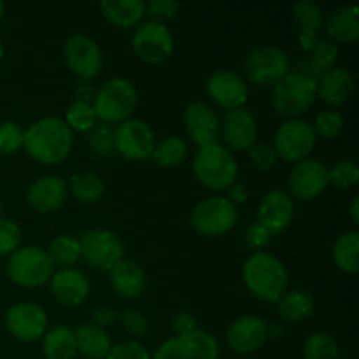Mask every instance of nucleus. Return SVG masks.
I'll use <instances>...</instances> for the list:
<instances>
[{
	"instance_id": "423d86ee",
	"label": "nucleus",
	"mask_w": 359,
	"mask_h": 359,
	"mask_svg": "<svg viewBox=\"0 0 359 359\" xmlns=\"http://www.w3.org/2000/svg\"><path fill=\"white\" fill-rule=\"evenodd\" d=\"M53 263L48 252L35 245L18 248L7 262V276L16 286L39 287L53 276Z\"/></svg>"
},
{
	"instance_id": "4be33fe9",
	"label": "nucleus",
	"mask_w": 359,
	"mask_h": 359,
	"mask_svg": "<svg viewBox=\"0 0 359 359\" xmlns=\"http://www.w3.org/2000/svg\"><path fill=\"white\" fill-rule=\"evenodd\" d=\"M49 290L55 300L65 307H77L84 304L90 294V280L81 270L62 269L60 272L53 273Z\"/></svg>"
},
{
	"instance_id": "c9c22d12",
	"label": "nucleus",
	"mask_w": 359,
	"mask_h": 359,
	"mask_svg": "<svg viewBox=\"0 0 359 359\" xmlns=\"http://www.w3.org/2000/svg\"><path fill=\"white\" fill-rule=\"evenodd\" d=\"M48 256L53 265L60 266H72L79 262L81 258V245L79 241L72 235H60L53 238L48 248Z\"/></svg>"
},
{
	"instance_id": "79ce46f5",
	"label": "nucleus",
	"mask_w": 359,
	"mask_h": 359,
	"mask_svg": "<svg viewBox=\"0 0 359 359\" xmlns=\"http://www.w3.org/2000/svg\"><path fill=\"white\" fill-rule=\"evenodd\" d=\"M23 147V130L13 121L0 123V154H14Z\"/></svg>"
},
{
	"instance_id": "4d7b16f0",
	"label": "nucleus",
	"mask_w": 359,
	"mask_h": 359,
	"mask_svg": "<svg viewBox=\"0 0 359 359\" xmlns=\"http://www.w3.org/2000/svg\"><path fill=\"white\" fill-rule=\"evenodd\" d=\"M4 56V49H2V42H0V60H2Z\"/></svg>"
},
{
	"instance_id": "864d4df0",
	"label": "nucleus",
	"mask_w": 359,
	"mask_h": 359,
	"mask_svg": "<svg viewBox=\"0 0 359 359\" xmlns=\"http://www.w3.org/2000/svg\"><path fill=\"white\" fill-rule=\"evenodd\" d=\"M248 196H249V193H248V189H245V186H242V184H233L230 188V202L233 203V205H237V203H244L245 200H248Z\"/></svg>"
},
{
	"instance_id": "a878e982",
	"label": "nucleus",
	"mask_w": 359,
	"mask_h": 359,
	"mask_svg": "<svg viewBox=\"0 0 359 359\" xmlns=\"http://www.w3.org/2000/svg\"><path fill=\"white\" fill-rule=\"evenodd\" d=\"M294 25L298 27V41L304 51L311 53L318 44V32L323 27V11L312 0H300L291 9Z\"/></svg>"
},
{
	"instance_id": "8fccbe9b",
	"label": "nucleus",
	"mask_w": 359,
	"mask_h": 359,
	"mask_svg": "<svg viewBox=\"0 0 359 359\" xmlns=\"http://www.w3.org/2000/svg\"><path fill=\"white\" fill-rule=\"evenodd\" d=\"M91 318H93V323L91 325L98 326V328H109V326H112L116 323V319H118V314H116V311L112 307H105V305H100V307H97L93 311V314H91Z\"/></svg>"
},
{
	"instance_id": "de8ad7c7",
	"label": "nucleus",
	"mask_w": 359,
	"mask_h": 359,
	"mask_svg": "<svg viewBox=\"0 0 359 359\" xmlns=\"http://www.w3.org/2000/svg\"><path fill=\"white\" fill-rule=\"evenodd\" d=\"M272 242V235L255 221V223L249 224V228L244 233V244L248 245L251 251L255 252H263V249Z\"/></svg>"
},
{
	"instance_id": "1a4fd4ad",
	"label": "nucleus",
	"mask_w": 359,
	"mask_h": 359,
	"mask_svg": "<svg viewBox=\"0 0 359 359\" xmlns=\"http://www.w3.org/2000/svg\"><path fill=\"white\" fill-rule=\"evenodd\" d=\"M316 142H318V137L311 123L305 119H287L276 132L273 149H276L277 158L298 163V161L307 160L309 154L314 151Z\"/></svg>"
},
{
	"instance_id": "aec40b11",
	"label": "nucleus",
	"mask_w": 359,
	"mask_h": 359,
	"mask_svg": "<svg viewBox=\"0 0 359 359\" xmlns=\"http://www.w3.org/2000/svg\"><path fill=\"white\" fill-rule=\"evenodd\" d=\"M184 126L196 146H210L219 135V116L205 102H193L184 111Z\"/></svg>"
},
{
	"instance_id": "a18cd8bd",
	"label": "nucleus",
	"mask_w": 359,
	"mask_h": 359,
	"mask_svg": "<svg viewBox=\"0 0 359 359\" xmlns=\"http://www.w3.org/2000/svg\"><path fill=\"white\" fill-rule=\"evenodd\" d=\"M105 359H151V356L146 351V347L140 346L135 340H128V342L112 346L111 353L107 354Z\"/></svg>"
},
{
	"instance_id": "7ed1b4c3",
	"label": "nucleus",
	"mask_w": 359,
	"mask_h": 359,
	"mask_svg": "<svg viewBox=\"0 0 359 359\" xmlns=\"http://www.w3.org/2000/svg\"><path fill=\"white\" fill-rule=\"evenodd\" d=\"M193 172L202 186L212 191H224L237 182L238 163L226 147L216 142L200 147L193 161Z\"/></svg>"
},
{
	"instance_id": "a19ab883",
	"label": "nucleus",
	"mask_w": 359,
	"mask_h": 359,
	"mask_svg": "<svg viewBox=\"0 0 359 359\" xmlns=\"http://www.w3.org/2000/svg\"><path fill=\"white\" fill-rule=\"evenodd\" d=\"M328 174L330 182L340 189H351L359 182V168L351 160L337 161L332 168H328Z\"/></svg>"
},
{
	"instance_id": "09e8293b",
	"label": "nucleus",
	"mask_w": 359,
	"mask_h": 359,
	"mask_svg": "<svg viewBox=\"0 0 359 359\" xmlns=\"http://www.w3.org/2000/svg\"><path fill=\"white\" fill-rule=\"evenodd\" d=\"M123 326H125L126 332L133 337H140L144 333H147L149 330V321H147L146 316L139 311H126L121 316Z\"/></svg>"
},
{
	"instance_id": "473e14b6",
	"label": "nucleus",
	"mask_w": 359,
	"mask_h": 359,
	"mask_svg": "<svg viewBox=\"0 0 359 359\" xmlns=\"http://www.w3.org/2000/svg\"><path fill=\"white\" fill-rule=\"evenodd\" d=\"M70 195L81 203H97L100 202L102 196L105 193V186L102 179L95 174H88V172H81V174H74L67 182Z\"/></svg>"
},
{
	"instance_id": "0eeeda50",
	"label": "nucleus",
	"mask_w": 359,
	"mask_h": 359,
	"mask_svg": "<svg viewBox=\"0 0 359 359\" xmlns=\"http://www.w3.org/2000/svg\"><path fill=\"white\" fill-rule=\"evenodd\" d=\"M81 245V258L95 270L109 272L118 262L125 259V244L111 230L93 228L77 238Z\"/></svg>"
},
{
	"instance_id": "6ab92c4d",
	"label": "nucleus",
	"mask_w": 359,
	"mask_h": 359,
	"mask_svg": "<svg viewBox=\"0 0 359 359\" xmlns=\"http://www.w3.org/2000/svg\"><path fill=\"white\" fill-rule=\"evenodd\" d=\"M269 339V323L258 316H242L235 319L226 333V344L233 353L251 354Z\"/></svg>"
},
{
	"instance_id": "dca6fc26",
	"label": "nucleus",
	"mask_w": 359,
	"mask_h": 359,
	"mask_svg": "<svg viewBox=\"0 0 359 359\" xmlns=\"http://www.w3.org/2000/svg\"><path fill=\"white\" fill-rule=\"evenodd\" d=\"M6 326L14 339L21 342H35L48 332V316L39 305L21 302L7 311Z\"/></svg>"
},
{
	"instance_id": "393cba45",
	"label": "nucleus",
	"mask_w": 359,
	"mask_h": 359,
	"mask_svg": "<svg viewBox=\"0 0 359 359\" xmlns=\"http://www.w3.org/2000/svg\"><path fill=\"white\" fill-rule=\"evenodd\" d=\"M109 280L116 293L121 298L132 300L146 290V272L139 263L132 259H121L109 270Z\"/></svg>"
},
{
	"instance_id": "37998d69",
	"label": "nucleus",
	"mask_w": 359,
	"mask_h": 359,
	"mask_svg": "<svg viewBox=\"0 0 359 359\" xmlns=\"http://www.w3.org/2000/svg\"><path fill=\"white\" fill-rule=\"evenodd\" d=\"M21 242V230L16 221L0 217V256H11Z\"/></svg>"
},
{
	"instance_id": "b1692460",
	"label": "nucleus",
	"mask_w": 359,
	"mask_h": 359,
	"mask_svg": "<svg viewBox=\"0 0 359 359\" xmlns=\"http://www.w3.org/2000/svg\"><path fill=\"white\" fill-rule=\"evenodd\" d=\"M354 88H356V79L353 74L342 67H333L321 74L316 83V93L325 104L332 105V107H340L349 102L354 93Z\"/></svg>"
},
{
	"instance_id": "5fc2aeb1",
	"label": "nucleus",
	"mask_w": 359,
	"mask_h": 359,
	"mask_svg": "<svg viewBox=\"0 0 359 359\" xmlns=\"http://www.w3.org/2000/svg\"><path fill=\"white\" fill-rule=\"evenodd\" d=\"M351 217H353L354 223H359V196L356 195L351 202Z\"/></svg>"
},
{
	"instance_id": "9b49d317",
	"label": "nucleus",
	"mask_w": 359,
	"mask_h": 359,
	"mask_svg": "<svg viewBox=\"0 0 359 359\" xmlns=\"http://www.w3.org/2000/svg\"><path fill=\"white\" fill-rule=\"evenodd\" d=\"M245 74L258 86H276L290 74V56L276 46L256 48L245 60Z\"/></svg>"
},
{
	"instance_id": "c85d7f7f",
	"label": "nucleus",
	"mask_w": 359,
	"mask_h": 359,
	"mask_svg": "<svg viewBox=\"0 0 359 359\" xmlns=\"http://www.w3.org/2000/svg\"><path fill=\"white\" fill-rule=\"evenodd\" d=\"M332 42H354L359 37V11L356 6H346L330 14L325 23Z\"/></svg>"
},
{
	"instance_id": "20e7f679",
	"label": "nucleus",
	"mask_w": 359,
	"mask_h": 359,
	"mask_svg": "<svg viewBox=\"0 0 359 359\" xmlns=\"http://www.w3.org/2000/svg\"><path fill=\"white\" fill-rule=\"evenodd\" d=\"M93 109L97 119H102L105 125L123 123L132 118L139 105V93L130 81L123 77H114L102 84L93 100Z\"/></svg>"
},
{
	"instance_id": "f704fd0d",
	"label": "nucleus",
	"mask_w": 359,
	"mask_h": 359,
	"mask_svg": "<svg viewBox=\"0 0 359 359\" xmlns=\"http://www.w3.org/2000/svg\"><path fill=\"white\" fill-rule=\"evenodd\" d=\"M186 156H188V146L181 137H167L154 146L151 154L154 163L163 168L177 167L186 160Z\"/></svg>"
},
{
	"instance_id": "bb28decb",
	"label": "nucleus",
	"mask_w": 359,
	"mask_h": 359,
	"mask_svg": "<svg viewBox=\"0 0 359 359\" xmlns=\"http://www.w3.org/2000/svg\"><path fill=\"white\" fill-rule=\"evenodd\" d=\"M105 20L114 27L133 28L146 16V2L142 0H105L100 4Z\"/></svg>"
},
{
	"instance_id": "f03ea898",
	"label": "nucleus",
	"mask_w": 359,
	"mask_h": 359,
	"mask_svg": "<svg viewBox=\"0 0 359 359\" xmlns=\"http://www.w3.org/2000/svg\"><path fill=\"white\" fill-rule=\"evenodd\" d=\"M242 279L256 298L263 302H279L286 293L290 273L284 263L273 255L255 252L242 266Z\"/></svg>"
},
{
	"instance_id": "7c9ffc66",
	"label": "nucleus",
	"mask_w": 359,
	"mask_h": 359,
	"mask_svg": "<svg viewBox=\"0 0 359 359\" xmlns=\"http://www.w3.org/2000/svg\"><path fill=\"white\" fill-rule=\"evenodd\" d=\"M337 58H339V46L332 41H318V44L312 48V51L309 53L307 60L302 62L300 70L298 72L305 74L307 77L314 79L318 83V79L321 77L323 72L333 69Z\"/></svg>"
},
{
	"instance_id": "58836bf2",
	"label": "nucleus",
	"mask_w": 359,
	"mask_h": 359,
	"mask_svg": "<svg viewBox=\"0 0 359 359\" xmlns=\"http://www.w3.org/2000/svg\"><path fill=\"white\" fill-rule=\"evenodd\" d=\"M70 130L76 132H90L95 125H97V114L91 104H84V102H72V105L67 111L65 119Z\"/></svg>"
},
{
	"instance_id": "5701e85b",
	"label": "nucleus",
	"mask_w": 359,
	"mask_h": 359,
	"mask_svg": "<svg viewBox=\"0 0 359 359\" xmlns=\"http://www.w3.org/2000/svg\"><path fill=\"white\" fill-rule=\"evenodd\" d=\"M224 142L233 151L251 149L258 139V123L245 109L228 111L223 121Z\"/></svg>"
},
{
	"instance_id": "f8f14e48",
	"label": "nucleus",
	"mask_w": 359,
	"mask_h": 359,
	"mask_svg": "<svg viewBox=\"0 0 359 359\" xmlns=\"http://www.w3.org/2000/svg\"><path fill=\"white\" fill-rule=\"evenodd\" d=\"M116 153L132 161H142L151 158L156 140L153 130L142 119L130 118L114 128Z\"/></svg>"
},
{
	"instance_id": "4c0bfd02",
	"label": "nucleus",
	"mask_w": 359,
	"mask_h": 359,
	"mask_svg": "<svg viewBox=\"0 0 359 359\" xmlns=\"http://www.w3.org/2000/svg\"><path fill=\"white\" fill-rule=\"evenodd\" d=\"M305 359H340L339 344L328 333L316 332L304 344Z\"/></svg>"
},
{
	"instance_id": "f3484780",
	"label": "nucleus",
	"mask_w": 359,
	"mask_h": 359,
	"mask_svg": "<svg viewBox=\"0 0 359 359\" xmlns=\"http://www.w3.org/2000/svg\"><path fill=\"white\" fill-rule=\"evenodd\" d=\"M207 95L221 109L237 111V109H244L249 90L245 81L238 74L221 69L210 74V77L207 79Z\"/></svg>"
},
{
	"instance_id": "13d9d810",
	"label": "nucleus",
	"mask_w": 359,
	"mask_h": 359,
	"mask_svg": "<svg viewBox=\"0 0 359 359\" xmlns=\"http://www.w3.org/2000/svg\"><path fill=\"white\" fill-rule=\"evenodd\" d=\"M0 217H2V202H0Z\"/></svg>"
},
{
	"instance_id": "cd10ccee",
	"label": "nucleus",
	"mask_w": 359,
	"mask_h": 359,
	"mask_svg": "<svg viewBox=\"0 0 359 359\" xmlns=\"http://www.w3.org/2000/svg\"><path fill=\"white\" fill-rule=\"evenodd\" d=\"M77 344V353L88 359H105L111 353L112 344L107 333L91 323H84L74 330Z\"/></svg>"
},
{
	"instance_id": "a211bd4d",
	"label": "nucleus",
	"mask_w": 359,
	"mask_h": 359,
	"mask_svg": "<svg viewBox=\"0 0 359 359\" xmlns=\"http://www.w3.org/2000/svg\"><path fill=\"white\" fill-rule=\"evenodd\" d=\"M294 216V202L290 193L272 189L262 198L258 205L256 223L262 224L272 237L283 233Z\"/></svg>"
},
{
	"instance_id": "c03bdc74",
	"label": "nucleus",
	"mask_w": 359,
	"mask_h": 359,
	"mask_svg": "<svg viewBox=\"0 0 359 359\" xmlns=\"http://www.w3.org/2000/svg\"><path fill=\"white\" fill-rule=\"evenodd\" d=\"M181 11V4L174 0H149L146 2V14L151 18V21L163 23L177 16Z\"/></svg>"
},
{
	"instance_id": "f257e3e1",
	"label": "nucleus",
	"mask_w": 359,
	"mask_h": 359,
	"mask_svg": "<svg viewBox=\"0 0 359 359\" xmlns=\"http://www.w3.org/2000/svg\"><path fill=\"white\" fill-rule=\"evenodd\" d=\"M74 135L62 118L39 119L23 132V147L28 156L42 165H58L69 158Z\"/></svg>"
},
{
	"instance_id": "6e6552de",
	"label": "nucleus",
	"mask_w": 359,
	"mask_h": 359,
	"mask_svg": "<svg viewBox=\"0 0 359 359\" xmlns=\"http://www.w3.org/2000/svg\"><path fill=\"white\" fill-rule=\"evenodd\" d=\"M238 221L237 205L226 196L205 198L193 209L191 226L203 237H219L235 228Z\"/></svg>"
},
{
	"instance_id": "2f4dec72",
	"label": "nucleus",
	"mask_w": 359,
	"mask_h": 359,
	"mask_svg": "<svg viewBox=\"0 0 359 359\" xmlns=\"http://www.w3.org/2000/svg\"><path fill=\"white\" fill-rule=\"evenodd\" d=\"M314 298L311 293L300 290L286 291L277 302V312L287 323H300L311 318L314 312Z\"/></svg>"
},
{
	"instance_id": "2eb2a0df",
	"label": "nucleus",
	"mask_w": 359,
	"mask_h": 359,
	"mask_svg": "<svg viewBox=\"0 0 359 359\" xmlns=\"http://www.w3.org/2000/svg\"><path fill=\"white\" fill-rule=\"evenodd\" d=\"M328 168L323 161L307 158L304 161H298L287 177V186H290L291 198L307 200L316 198L321 195L330 184Z\"/></svg>"
},
{
	"instance_id": "c756f323",
	"label": "nucleus",
	"mask_w": 359,
	"mask_h": 359,
	"mask_svg": "<svg viewBox=\"0 0 359 359\" xmlns=\"http://www.w3.org/2000/svg\"><path fill=\"white\" fill-rule=\"evenodd\" d=\"M42 353L46 359H74L77 344L74 330L69 326H55L42 337Z\"/></svg>"
},
{
	"instance_id": "49530a36",
	"label": "nucleus",
	"mask_w": 359,
	"mask_h": 359,
	"mask_svg": "<svg viewBox=\"0 0 359 359\" xmlns=\"http://www.w3.org/2000/svg\"><path fill=\"white\" fill-rule=\"evenodd\" d=\"M249 158H251L256 168L266 172L270 168H273V165H276L277 153L273 149V146H269V144H255L249 149Z\"/></svg>"
},
{
	"instance_id": "412c9836",
	"label": "nucleus",
	"mask_w": 359,
	"mask_h": 359,
	"mask_svg": "<svg viewBox=\"0 0 359 359\" xmlns=\"http://www.w3.org/2000/svg\"><path fill=\"white\" fill-rule=\"evenodd\" d=\"M69 196L67 182L58 175H44L30 184L27 191V203L41 214L58 210Z\"/></svg>"
},
{
	"instance_id": "3c124183",
	"label": "nucleus",
	"mask_w": 359,
	"mask_h": 359,
	"mask_svg": "<svg viewBox=\"0 0 359 359\" xmlns=\"http://www.w3.org/2000/svg\"><path fill=\"white\" fill-rule=\"evenodd\" d=\"M174 328L177 332V335H184V333H191L195 330H198L196 328L195 318L191 314H188V312H179L174 321Z\"/></svg>"
},
{
	"instance_id": "ea45409f",
	"label": "nucleus",
	"mask_w": 359,
	"mask_h": 359,
	"mask_svg": "<svg viewBox=\"0 0 359 359\" xmlns=\"http://www.w3.org/2000/svg\"><path fill=\"white\" fill-rule=\"evenodd\" d=\"M316 137L321 139H335L344 130V118L337 111H323L316 116L314 125H312Z\"/></svg>"
},
{
	"instance_id": "6e6d98bb",
	"label": "nucleus",
	"mask_w": 359,
	"mask_h": 359,
	"mask_svg": "<svg viewBox=\"0 0 359 359\" xmlns=\"http://www.w3.org/2000/svg\"><path fill=\"white\" fill-rule=\"evenodd\" d=\"M2 14H4V4L0 2V18H2Z\"/></svg>"
},
{
	"instance_id": "72a5a7b5",
	"label": "nucleus",
	"mask_w": 359,
	"mask_h": 359,
	"mask_svg": "<svg viewBox=\"0 0 359 359\" xmlns=\"http://www.w3.org/2000/svg\"><path fill=\"white\" fill-rule=\"evenodd\" d=\"M333 259L346 273H356L359 269V233L356 230L340 235L333 248Z\"/></svg>"
},
{
	"instance_id": "9d476101",
	"label": "nucleus",
	"mask_w": 359,
	"mask_h": 359,
	"mask_svg": "<svg viewBox=\"0 0 359 359\" xmlns=\"http://www.w3.org/2000/svg\"><path fill=\"white\" fill-rule=\"evenodd\" d=\"M151 359H219V346L210 333L195 330L165 340Z\"/></svg>"
},
{
	"instance_id": "4468645a",
	"label": "nucleus",
	"mask_w": 359,
	"mask_h": 359,
	"mask_svg": "<svg viewBox=\"0 0 359 359\" xmlns=\"http://www.w3.org/2000/svg\"><path fill=\"white\" fill-rule=\"evenodd\" d=\"M65 63L79 79L90 81L98 76L104 67V55L97 42L88 35H72L63 48Z\"/></svg>"
},
{
	"instance_id": "603ef678",
	"label": "nucleus",
	"mask_w": 359,
	"mask_h": 359,
	"mask_svg": "<svg viewBox=\"0 0 359 359\" xmlns=\"http://www.w3.org/2000/svg\"><path fill=\"white\" fill-rule=\"evenodd\" d=\"M95 95H97V91H95L93 84H90L88 81H84V83L77 84L76 100L74 102H84V104H91V100H95Z\"/></svg>"
},
{
	"instance_id": "39448f33",
	"label": "nucleus",
	"mask_w": 359,
	"mask_h": 359,
	"mask_svg": "<svg viewBox=\"0 0 359 359\" xmlns=\"http://www.w3.org/2000/svg\"><path fill=\"white\" fill-rule=\"evenodd\" d=\"M316 81L302 72H290L272 88V105L283 118L298 119L314 105Z\"/></svg>"
},
{
	"instance_id": "ddd939ff",
	"label": "nucleus",
	"mask_w": 359,
	"mask_h": 359,
	"mask_svg": "<svg viewBox=\"0 0 359 359\" xmlns=\"http://www.w3.org/2000/svg\"><path fill=\"white\" fill-rule=\"evenodd\" d=\"M132 48L142 62L158 65L174 51V37L167 25L147 21L140 25L132 37Z\"/></svg>"
},
{
	"instance_id": "e433bc0d",
	"label": "nucleus",
	"mask_w": 359,
	"mask_h": 359,
	"mask_svg": "<svg viewBox=\"0 0 359 359\" xmlns=\"http://www.w3.org/2000/svg\"><path fill=\"white\" fill-rule=\"evenodd\" d=\"M88 149L98 158H111L116 153L114 128L105 123H98L90 132H86Z\"/></svg>"
}]
</instances>
